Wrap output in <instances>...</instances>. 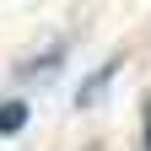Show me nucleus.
Masks as SVG:
<instances>
[{
	"label": "nucleus",
	"instance_id": "nucleus-1",
	"mask_svg": "<svg viewBox=\"0 0 151 151\" xmlns=\"http://www.w3.org/2000/svg\"><path fill=\"white\" fill-rule=\"evenodd\" d=\"M119 65H124V60H119V54H113V60H108V65H97V70H92V76H86V81H81V86H76V108H92V103H97V97H103V92L113 86V76H119Z\"/></svg>",
	"mask_w": 151,
	"mask_h": 151
},
{
	"label": "nucleus",
	"instance_id": "nucleus-2",
	"mask_svg": "<svg viewBox=\"0 0 151 151\" xmlns=\"http://www.w3.org/2000/svg\"><path fill=\"white\" fill-rule=\"evenodd\" d=\"M54 60H65V43H49L43 54H32L27 65H16V76H27V81H43V76L54 70Z\"/></svg>",
	"mask_w": 151,
	"mask_h": 151
},
{
	"label": "nucleus",
	"instance_id": "nucleus-4",
	"mask_svg": "<svg viewBox=\"0 0 151 151\" xmlns=\"http://www.w3.org/2000/svg\"><path fill=\"white\" fill-rule=\"evenodd\" d=\"M140 146L151 151V97H146V124H140Z\"/></svg>",
	"mask_w": 151,
	"mask_h": 151
},
{
	"label": "nucleus",
	"instance_id": "nucleus-3",
	"mask_svg": "<svg viewBox=\"0 0 151 151\" xmlns=\"http://www.w3.org/2000/svg\"><path fill=\"white\" fill-rule=\"evenodd\" d=\"M22 124H27V103L22 97H6L0 103V135H16Z\"/></svg>",
	"mask_w": 151,
	"mask_h": 151
}]
</instances>
